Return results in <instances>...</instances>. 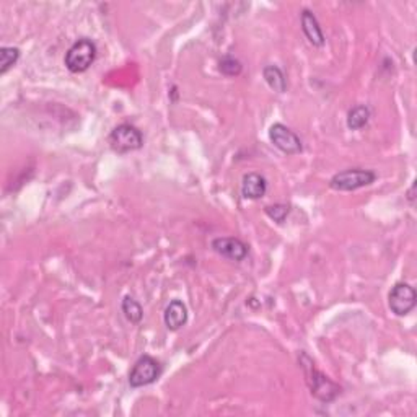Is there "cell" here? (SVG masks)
Returning a JSON list of instances; mask_svg holds the SVG:
<instances>
[{
  "instance_id": "14",
  "label": "cell",
  "mask_w": 417,
  "mask_h": 417,
  "mask_svg": "<svg viewBox=\"0 0 417 417\" xmlns=\"http://www.w3.org/2000/svg\"><path fill=\"white\" fill-rule=\"evenodd\" d=\"M121 308H123V313H124V316L128 318V321L134 323V325H137V323L142 321L143 310H142L141 303H139L134 297H131V295L124 297L123 303H121Z\"/></svg>"
},
{
  "instance_id": "8",
  "label": "cell",
  "mask_w": 417,
  "mask_h": 417,
  "mask_svg": "<svg viewBox=\"0 0 417 417\" xmlns=\"http://www.w3.org/2000/svg\"><path fill=\"white\" fill-rule=\"evenodd\" d=\"M212 250L221 256L232 261H243L248 256V245L233 236H221L212 241Z\"/></svg>"
},
{
  "instance_id": "5",
  "label": "cell",
  "mask_w": 417,
  "mask_h": 417,
  "mask_svg": "<svg viewBox=\"0 0 417 417\" xmlns=\"http://www.w3.org/2000/svg\"><path fill=\"white\" fill-rule=\"evenodd\" d=\"M161 375V365L150 356H142L134 364L131 374H129V385L132 388H142L147 385L155 383Z\"/></svg>"
},
{
  "instance_id": "11",
  "label": "cell",
  "mask_w": 417,
  "mask_h": 417,
  "mask_svg": "<svg viewBox=\"0 0 417 417\" xmlns=\"http://www.w3.org/2000/svg\"><path fill=\"white\" fill-rule=\"evenodd\" d=\"M302 30L303 34L307 36V39L313 46L321 48L325 44V34H323L321 26L318 23L316 17L310 10H307V8L302 12Z\"/></svg>"
},
{
  "instance_id": "6",
  "label": "cell",
  "mask_w": 417,
  "mask_h": 417,
  "mask_svg": "<svg viewBox=\"0 0 417 417\" xmlns=\"http://www.w3.org/2000/svg\"><path fill=\"white\" fill-rule=\"evenodd\" d=\"M417 303V295L414 287H411L406 282H398L389 290L388 295V307L396 316H406L414 310Z\"/></svg>"
},
{
  "instance_id": "17",
  "label": "cell",
  "mask_w": 417,
  "mask_h": 417,
  "mask_svg": "<svg viewBox=\"0 0 417 417\" xmlns=\"http://www.w3.org/2000/svg\"><path fill=\"white\" fill-rule=\"evenodd\" d=\"M264 210H266L269 218H272V221L277 223H282L287 218V215H289L290 207L285 204H274V205H267Z\"/></svg>"
},
{
  "instance_id": "1",
  "label": "cell",
  "mask_w": 417,
  "mask_h": 417,
  "mask_svg": "<svg viewBox=\"0 0 417 417\" xmlns=\"http://www.w3.org/2000/svg\"><path fill=\"white\" fill-rule=\"evenodd\" d=\"M300 364H302L305 375H307V383L310 387V391L316 400L323 403H331L338 398L340 388L334 382H331L325 374H321L320 370L315 369V364H313L307 354H302Z\"/></svg>"
},
{
  "instance_id": "12",
  "label": "cell",
  "mask_w": 417,
  "mask_h": 417,
  "mask_svg": "<svg viewBox=\"0 0 417 417\" xmlns=\"http://www.w3.org/2000/svg\"><path fill=\"white\" fill-rule=\"evenodd\" d=\"M263 77L266 83L277 93H284L287 90V79L277 65H266L263 69Z\"/></svg>"
},
{
  "instance_id": "10",
  "label": "cell",
  "mask_w": 417,
  "mask_h": 417,
  "mask_svg": "<svg viewBox=\"0 0 417 417\" xmlns=\"http://www.w3.org/2000/svg\"><path fill=\"white\" fill-rule=\"evenodd\" d=\"M267 192V181L266 178L261 176L259 173H248L243 176L241 181V194L245 199H261Z\"/></svg>"
},
{
  "instance_id": "9",
  "label": "cell",
  "mask_w": 417,
  "mask_h": 417,
  "mask_svg": "<svg viewBox=\"0 0 417 417\" xmlns=\"http://www.w3.org/2000/svg\"><path fill=\"white\" fill-rule=\"evenodd\" d=\"M165 326L170 331H178L187 323V308L181 300H172L163 313Z\"/></svg>"
},
{
  "instance_id": "16",
  "label": "cell",
  "mask_w": 417,
  "mask_h": 417,
  "mask_svg": "<svg viewBox=\"0 0 417 417\" xmlns=\"http://www.w3.org/2000/svg\"><path fill=\"white\" fill-rule=\"evenodd\" d=\"M218 69L223 75H228V77H235V75L241 74V62L238 59H235V57L232 56H225L222 57L221 62H218Z\"/></svg>"
},
{
  "instance_id": "15",
  "label": "cell",
  "mask_w": 417,
  "mask_h": 417,
  "mask_svg": "<svg viewBox=\"0 0 417 417\" xmlns=\"http://www.w3.org/2000/svg\"><path fill=\"white\" fill-rule=\"evenodd\" d=\"M20 59V49L13 46L0 48V74H7Z\"/></svg>"
},
{
  "instance_id": "13",
  "label": "cell",
  "mask_w": 417,
  "mask_h": 417,
  "mask_svg": "<svg viewBox=\"0 0 417 417\" xmlns=\"http://www.w3.org/2000/svg\"><path fill=\"white\" fill-rule=\"evenodd\" d=\"M370 108L365 105H358L356 108H352L347 114V128L352 129V131H358V129L365 128L370 121Z\"/></svg>"
},
{
  "instance_id": "7",
  "label": "cell",
  "mask_w": 417,
  "mask_h": 417,
  "mask_svg": "<svg viewBox=\"0 0 417 417\" xmlns=\"http://www.w3.org/2000/svg\"><path fill=\"white\" fill-rule=\"evenodd\" d=\"M269 139H271L272 145H274L276 149H279L287 155H297L303 149L302 141H300L297 134L282 123H276L271 125V129H269Z\"/></svg>"
},
{
  "instance_id": "3",
  "label": "cell",
  "mask_w": 417,
  "mask_h": 417,
  "mask_svg": "<svg viewBox=\"0 0 417 417\" xmlns=\"http://www.w3.org/2000/svg\"><path fill=\"white\" fill-rule=\"evenodd\" d=\"M376 174L372 170H362V168H351L344 170V172L336 173L333 178L329 179V186L334 191H356L360 187L370 186L372 183H375Z\"/></svg>"
},
{
  "instance_id": "2",
  "label": "cell",
  "mask_w": 417,
  "mask_h": 417,
  "mask_svg": "<svg viewBox=\"0 0 417 417\" xmlns=\"http://www.w3.org/2000/svg\"><path fill=\"white\" fill-rule=\"evenodd\" d=\"M98 48L93 39L90 38H80L69 48L65 52V67L72 74H82L87 72L92 67L93 62L96 59Z\"/></svg>"
},
{
  "instance_id": "4",
  "label": "cell",
  "mask_w": 417,
  "mask_h": 417,
  "mask_svg": "<svg viewBox=\"0 0 417 417\" xmlns=\"http://www.w3.org/2000/svg\"><path fill=\"white\" fill-rule=\"evenodd\" d=\"M111 149L118 154H129V152L139 150L143 145V136L136 125L132 124H119L110 134Z\"/></svg>"
}]
</instances>
